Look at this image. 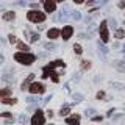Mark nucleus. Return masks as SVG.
<instances>
[{
	"instance_id": "c03bdc74",
	"label": "nucleus",
	"mask_w": 125,
	"mask_h": 125,
	"mask_svg": "<svg viewBox=\"0 0 125 125\" xmlns=\"http://www.w3.org/2000/svg\"><path fill=\"white\" fill-rule=\"evenodd\" d=\"M124 53H125V47H124Z\"/></svg>"
},
{
	"instance_id": "c85d7f7f",
	"label": "nucleus",
	"mask_w": 125,
	"mask_h": 125,
	"mask_svg": "<svg viewBox=\"0 0 125 125\" xmlns=\"http://www.w3.org/2000/svg\"><path fill=\"white\" fill-rule=\"evenodd\" d=\"M94 114H95V109H94V108H88V109H86V116H94Z\"/></svg>"
},
{
	"instance_id": "ddd939ff",
	"label": "nucleus",
	"mask_w": 125,
	"mask_h": 125,
	"mask_svg": "<svg viewBox=\"0 0 125 125\" xmlns=\"http://www.w3.org/2000/svg\"><path fill=\"white\" fill-rule=\"evenodd\" d=\"M16 45H17V49H19V50H22V52H28V45H27L25 42H22V41H19V39H17Z\"/></svg>"
},
{
	"instance_id": "473e14b6",
	"label": "nucleus",
	"mask_w": 125,
	"mask_h": 125,
	"mask_svg": "<svg viewBox=\"0 0 125 125\" xmlns=\"http://www.w3.org/2000/svg\"><path fill=\"white\" fill-rule=\"evenodd\" d=\"M36 108H38L36 105H30V106H28V111H30V113H33V111H38Z\"/></svg>"
},
{
	"instance_id": "2eb2a0df",
	"label": "nucleus",
	"mask_w": 125,
	"mask_h": 125,
	"mask_svg": "<svg viewBox=\"0 0 125 125\" xmlns=\"http://www.w3.org/2000/svg\"><path fill=\"white\" fill-rule=\"evenodd\" d=\"M6 95H11V89L10 88H5V89L0 91V99H5Z\"/></svg>"
},
{
	"instance_id": "4468645a",
	"label": "nucleus",
	"mask_w": 125,
	"mask_h": 125,
	"mask_svg": "<svg viewBox=\"0 0 125 125\" xmlns=\"http://www.w3.org/2000/svg\"><path fill=\"white\" fill-rule=\"evenodd\" d=\"M25 34H27V36H30V41H31V42H36L38 39H39V34H38V33H31V31H27Z\"/></svg>"
},
{
	"instance_id": "1a4fd4ad",
	"label": "nucleus",
	"mask_w": 125,
	"mask_h": 125,
	"mask_svg": "<svg viewBox=\"0 0 125 125\" xmlns=\"http://www.w3.org/2000/svg\"><path fill=\"white\" fill-rule=\"evenodd\" d=\"M66 124H69V125H78V124H80V114H72V116L66 117Z\"/></svg>"
},
{
	"instance_id": "f704fd0d",
	"label": "nucleus",
	"mask_w": 125,
	"mask_h": 125,
	"mask_svg": "<svg viewBox=\"0 0 125 125\" xmlns=\"http://www.w3.org/2000/svg\"><path fill=\"white\" fill-rule=\"evenodd\" d=\"M2 117H6V119H11V113H2Z\"/></svg>"
},
{
	"instance_id": "6ab92c4d",
	"label": "nucleus",
	"mask_w": 125,
	"mask_h": 125,
	"mask_svg": "<svg viewBox=\"0 0 125 125\" xmlns=\"http://www.w3.org/2000/svg\"><path fill=\"white\" fill-rule=\"evenodd\" d=\"M50 66H52L53 69H55V67H64V62H62L61 60H56V61H53Z\"/></svg>"
},
{
	"instance_id": "7ed1b4c3",
	"label": "nucleus",
	"mask_w": 125,
	"mask_h": 125,
	"mask_svg": "<svg viewBox=\"0 0 125 125\" xmlns=\"http://www.w3.org/2000/svg\"><path fill=\"white\" fill-rule=\"evenodd\" d=\"M44 113L41 111V109H38V111H34L33 117H31V125H44Z\"/></svg>"
},
{
	"instance_id": "aec40b11",
	"label": "nucleus",
	"mask_w": 125,
	"mask_h": 125,
	"mask_svg": "<svg viewBox=\"0 0 125 125\" xmlns=\"http://www.w3.org/2000/svg\"><path fill=\"white\" fill-rule=\"evenodd\" d=\"M69 113H70V108H69V105H64V106L61 108L60 114H61V116H66V114H69Z\"/></svg>"
},
{
	"instance_id": "0eeeda50",
	"label": "nucleus",
	"mask_w": 125,
	"mask_h": 125,
	"mask_svg": "<svg viewBox=\"0 0 125 125\" xmlns=\"http://www.w3.org/2000/svg\"><path fill=\"white\" fill-rule=\"evenodd\" d=\"M69 14H70V11L67 10V8H62V10L60 11V14L55 16V21H56V22H62V21H66V19H67Z\"/></svg>"
},
{
	"instance_id": "dca6fc26",
	"label": "nucleus",
	"mask_w": 125,
	"mask_h": 125,
	"mask_svg": "<svg viewBox=\"0 0 125 125\" xmlns=\"http://www.w3.org/2000/svg\"><path fill=\"white\" fill-rule=\"evenodd\" d=\"M70 16H72V19L73 21H81V13L80 11H72V13H70Z\"/></svg>"
},
{
	"instance_id": "412c9836",
	"label": "nucleus",
	"mask_w": 125,
	"mask_h": 125,
	"mask_svg": "<svg viewBox=\"0 0 125 125\" xmlns=\"http://www.w3.org/2000/svg\"><path fill=\"white\" fill-rule=\"evenodd\" d=\"M3 103H6V105H14L16 103V99H10V97H5V99H2Z\"/></svg>"
},
{
	"instance_id": "f8f14e48",
	"label": "nucleus",
	"mask_w": 125,
	"mask_h": 125,
	"mask_svg": "<svg viewBox=\"0 0 125 125\" xmlns=\"http://www.w3.org/2000/svg\"><path fill=\"white\" fill-rule=\"evenodd\" d=\"M14 19H16L14 11H6V13H3V21H14Z\"/></svg>"
},
{
	"instance_id": "393cba45",
	"label": "nucleus",
	"mask_w": 125,
	"mask_h": 125,
	"mask_svg": "<svg viewBox=\"0 0 125 125\" xmlns=\"http://www.w3.org/2000/svg\"><path fill=\"white\" fill-rule=\"evenodd\" d=\"M92 34H94V33H80V34H78V38H83V39H89V38H92Z\"/></svg>"
},
{
	"instance_id": "20e7f679",
	"label": "nucleus",
	"mask_w": 125,
	"mask_h": 125,
	"mask_svg": "<svg viewBox=\"0 0 125 125\" xmlns=\"http://www.w3.org/2000/svg\"><path fill=\"white\" fill-rule=\"evenodd\" d=\"M99 33H100L102 41H103V42H108L109 34H108V25H106V22H105V21L100 23V27H99Z\"/></svg>"
},
{
	"instance_id": "c756f323",
	"label": "nucleus",
	"mask_w": 125,
	"mask_h": 125,
	"mask_svg": "<svg viewBox=\"0 0 125 125\" xmlns=\"http://www.w3.org/2000/svg\"><path fill=\"white\" fill-rule=\"evenodd\" d=\"M73 100H75V102H81V100H83V95H81V94H73Z\"/></svg>"
},
{
	"instance_id": "f3484780",
	"label": "nucleus",
	"mask_w": 125,
	"mask_h": 125,
	"mask_svg": "<svg viewBox=\"0 0 125 125\" xmlns=\"http://www.w3.org/2000/svg\"><path fill=\"white\" fill-rule=\"evenodd\" d=\"M99 50H100L102 55H106V53H108V49L103 45V41H99Z\"/></svg>"
},
{
	"instance_id": "423d86ee",
	"label": "nucleus",
	"mask_w": 125,
	"mask_h": 125,
	"mask_svg": "<svg viewBox=\"0 0 125 125\" xmlns=\"http://www.w3.org/2000/svg\"><path fill=\"white\" fill-rule=\"evenodd\" d=\"M72 34H73V28L70 25H66L64 28L61 30V38L64 39V41H67V39L72 38Z\"/></svg>"
},
{
	"instance_id": "ea45409f",
	"label": "nucleus",
	"mask_w": 125,
	"mask_h": 125,
	"mask_svg": "<svg viewBox=\"0 0 125 125\" xmlns=\"http://www.w3.org/2000/svg\"><path fill=\"white\" fill-rule=\"evenodd\" d=\"M106 2H109V0H102V2L99 3V5H103V3H106Z\"/></svg>"
},
{
	"instance_id": "bb28decb",
	"label": "nucleus",
	"mask_w": 125,
	"mask_h": 125,
	"mask_svg": "<svg viewBox=\"0 0 125 125\" xmlns=\"http://www.w3.org/2000/svg\"><path fill=\"white\" fill-rule=\"evenodd\" d=\"M109 27H111L113 30H116V27H117V22H116V19H109Z\"/></svg>"
},
{
	"instance_id": "5701e85b",
	"label": "nucleus",
	"mask_w": 125,
	"mask_h": 125,
	"mask_svg": "<svg viewBox=\"0 0 125 125\" xmlns=\"http://www.w3.org/2000/svg\"><path fill=\"white\" fill-rule=\"evenodd\" d=\"M91 67V61H81V69L83 70H88Z\"/></svg>"
},
{
	"instance_id": "7c9ffc66",
	"label": "nucleus",
	"mask_w": 125,
	"mask_h": 125,
	"mask_svg": "<svg viewBox=\"0 0 125 125\" xmlns=\"http://www.w3.org/2000/svg\"><path fill=\"white\" fill-rule=\"evenodd\" d=\"M3 80H5V81H11V83H13L14 78H13V75H3Z\"/></svg>"
},
{
	"instance_id": "6e6552de",
	"label": "nucleus",
	"mask_w": 125,
	"mask_h": 125,
	"mask_svg": "<svg viewBox=\"0 0 125 125\" xmlns=\"http://www.w3.org/2000/svg\"><path fill=\"white\" fill-rule=\"evenodd\" d=\"M44 10L47 13H55V10H56L55 0H44Z\"/></svg>"
},
{
	"instance_id": "79ce46f5",
	"label": "nucleus",
	"mask_w": 125,
	"mask_h": 125,
	"mask_svg": "<svg viewBox=\"0 0 125 125\" xmlns=\"http://www.w3.org/2000/svg\"><path fill=\"white\" fill-rule=\"evenodd\" d=\"M92 2H94V0H88V5L91 6V3H92Z\"/></svg>"
},
{
	"instance_id": "39448f33",
	"label": "nucleus",
	"mask_w": 125,
	"mask_h": 125,
	"mask_svg": "<svg viewBox=\"0 0 125 125\" xmlns=\"http://www.w3.org/2000/svg\"><path fill=\"white\" fill-rule=\"evenodd\" d=\"M28 91L31 94H42L45 91V88H44V84H41V83H31L30 88H28Z\"/></svg>"
},
{
	"instance_id": "f257e3e1",
	"label": "nucleus",
	"mask_w": 125,
	"mask_h": 125,
	"mask_svg": "<svg viewBox=\"0 0 125 125\" xmlns=\"http://www.w3.org/2000/svg\"><path fill=\"white\" fill-rule=\"evenodd\" d=\"M14 60L17 62H21V64H33L36 61V56L28 53V52H19L14 55Z\"/></svg>"
},
{
	"instance_id": "a19ab883",
	"label": "nucleus",
	"mask_w": 125,
	"mask_h": 125,
	"mask_svg": "<svg viewBox=\"0 0 125 125\" xmlns=\"http://www.w3.org/2000/svg\"><path fill=\"white\" fill-rule=\"evenodd\" d=\"M73 2H75V3H83L84 0H73Z\"/></svg>"
},
{
	"instance_id": "2f4dec72",
	"label": "nucleus",
	"mask_w": 125,
	"mask_h": 125,
	"mask_svg": "<svg viewBox=\"0 0 125 125\" xmlns=\"http://www.w3.org/2000/svg\"><path fill=\"white\" fill-rule=\"evenodd\" d=\"M103 97H105V92L103 91H99V92H97V99H99V100H102Z\"/></svg>"
},
{
	"instance_id": "58836bf2",
	"label": "nucleus",
	"mask_w": 125,
	"mask_h": 125,
	"mask_svg": "<svg viewBox=\"0 0 125 125\" xmlns=\"http://www.w3.org/2000/svg\"><path fill=\"white\" fill-rule=\"evenodd\" d=\"M47 116H49V117H53V111H52V109H50V111L47 113Z\"/></svg>"
},
{
	"instance_id": "a211bd4d",
	"label": "nucleus",
	"mask_w": 125,
	"mask_h": 125,
	"mask_svg": "<svg viewBox=\"0 0 125 125\" xmlns=\"http://www.w3.org/2000/svg\"><path fill=\"white\" fill-rule=\"evenodd\" d=\"M39 100H41V97H36V95H30V97H27V102H28V103H38Z\"/></svg>"
},
{
	"instance_id": "c9c22d12",
	"label": "nucleus",
	"mask_w": 125,
	"mask_h": 125,
	"mask_svg": "<svg viewBox=\"0 0 125 125\" xmlns=\"http://www.w3.org/2000/svg\"><path fill=\"white\" fill-rule=\"evenodd\" d=\"M92 120H94V122H100V120H103V119H102V117H100V116H95V117H94V119H92Z\"/></svg>"
},
{
	"instance_id": "37998d69",
	"label": "nucleus",
	"mask_w": 125,
	"mask_h": 125,
	"mask_svg": "<svg viewBox=\"0 0 125 125\" xmlns=\"http://www.w3.org/2000/svg\"><path fill=\"white\" fill-rule=\"evenodd\" d=\"M55 2H64V0H55Z\"/></svg>"
},
{
	"instance_id": "72a5a7b5",
	"label": "nucleus",
	"mask_w": 125,
	"mask_h": 125,
	"mask_svg": "<svg viewBox=\"0 0 125 125\" xmlns=\"http://www.w3.org/2000/svg\"><path fill=\"white\" fill-rule=\"evenodd\" d=\"M10 42H13V44H16V42H17V39H16L14 34H10Z\"/></svg>"
},
{
	"instance_id": "9d476101",
	"label": "nucleus",
	"mask_w": 125,
	"mask_h": 125,
	"mask_svg": "<svg viewBox=\"0 0 125 125\" xmlns=\"http://www.w3.org/2000/svg\"><path fill=\"white\" fill-rule=\"evenodd\" d=\"M33 77H34V75H33V73H30V75H28V77H27V78H25V80H23V83H22V86H21V89H22V91H27V89H28V88H30V86H28V84L31 83V80H33Z\"/></svg>"
},
{
	"instance_id": "a878e982",
	"label": "nucleus",
	"mask_w": 125,
	"mask_h": 125,
	"mask_svg": "<svg viewBox=\"0 0 125 125\" xmlns=\"http://www.w3.org/2000/svg\"><path fill=\"white\" fill-rule=\"evenodd\" d=\"M19 122H21V124H27V122H28L27 116L25 114H21V116H19Z\"/></svg>"
},
{
	"instance_id": "4be33fe9",
	"label": "nucleus",
	"mask_w": 125,
	"mask_h": 125,
	"mask_svg": "<svg viewBox=\"0 0 125 125\" xmlns=\"http://www.w3.org/2000/svg\"><path fill=\"white\" fill-rule=\"evenodd\" d=\"M116 38H117V39L125 38V31H124V30H120V28H119V30H116Z\"/></svg>"
},
{
	"instance_id": "cd10ccee",
	"label": "nucleus",
	"mask_w": 125,
	"mask_h": 125,
	"mask_svg": "<svg viewBox=\"0 0 125 125\" xmlns=\"http://www.w3.org/2000/svg\"><path fill=\"white\" fill-rule=\"evenodd\" d=\"M73 50H75V53H78V55H80L81 52H83V49H81V45H78V44H75V45H73Z\"/></svg>"
},
{
	"instance_id": "e433bc0d",
	"label": "nucleus",
	"mask_w": 125,
	"mask_h": 125,
	"mask_svg": "<svg viewBox=\"0 0 125 125\" xmlns=\"http://www.w3.org/2000/svg\"><path fill=\"white\" fill-rule=\"evenodd\" d=\"M122 117H124L122 114H116L114 117H113V120H117V119H122Z\"/></svg>"
},
{
	"instance_id": "9b49d317",
	"label": "nucleus",
	"mask_w": 125,
	"mask_h": 125,
	"mask_svg": "<svg viewBox=\"0 0 125 125\" xmlns=\"http://www.w3.org/2000/svg\"><path fill=\"white\" fill-rule=\"evenodd\" d=\"M47 34H49V38H50V39H56L58 36H61V31L58 30V28H50Z\"/></svg>"
},
{
	"instance_id": "f03ea898",
	"label": "nucleus",
	"mask_w": 125,
	"mask_h": 125,
	"mask_svg": "<svg viewBox=\"0 0 125 125\" xmlns=\"http://www.w3.org/2000/svg\"><path fill=\"white\" fill-rule=\"evenodd\" d=\"M27 17H28V21L34 22V23H41V22L45 21V14L41 13V11H38V10H31V11H28Z\"/></svg>"
},
{
	"instance_id": "b1692460",
	"label": "nucleus",
	"mask_w": 125,
	"mask_h": 125,
	"mask_svg": "<svg viewBox=\"0 0 125 125\" xmlns=\"http://www.w3.org/2000/svg\"><path fill=\"white\" fill-rule=\"evenodd\" d=\"M44 47L47 50H56V45L52 44V42H47V44H44Z\"/></svg>"
},
{
	"instance_id": "4c0bfd02",
	"label": "nucleus",
	"mask_w": 125,
	"mask_h": 125,
	"mask_svg": "<svg viewBox=\"0 0 125 125\" xmlns=\"http://www.w3.org/2000/svg\"><path fill=\"white\" fill-rule=\"evenodd\" d=\"M119 8H125V0H120L119 2Z\"/></svg>"
}]
</instances>
